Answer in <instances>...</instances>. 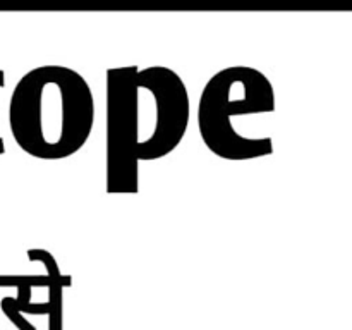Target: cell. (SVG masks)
<instances>
[{"mask_svg":"<svg viewBox=\"0 0 352 330\" xmlns=\"http://www.w3.org/2000/svg\"><path fill=\"white\" fill-rule=\"evenodd\" d=\"M95 117L91 86L67 65L31 69L10 95V134L24 153L38 160H64L81 151Z\"/></svg>","mask_w":352,"mask_h":330,"instance_id":"1","label":"cell"},{"mask_svg":"<svg viewBox=\"0 0 352 330\" xmlns=\"http://www.w3.org/2000/svg\"><path fill=\"white\" fill-rule=\"evenodd\" d=\"M275 110V89L260 69L232 65L206 81L196 109V124L205 146L222 160L248 162L274 153L272 138H248L234 127L239 116Z\"/></svg>","mask_w":352,"mask_h":330,"instance_id":"2","label":"cell"},{"mask_svg":"<svg viewBox=\"0 0 352 330\" xmlns=\"http://www.w3.org/2000/svg\"><path fill=\"white\" fill-rule=\"evenodd\" d=\"M138 65L107 71L105 188L109 195L140 191V88Z\"/></svg>","mask_w":352,"mask_h":330,"instance_id":"3","label":"cell"},{"mask_svg":"<svg viewBox=\"0 0 352 330\" xmlns=\"http://www.w3.org/2000/svg\"><path fill=\"white\" fill-rule=\"evenodd\" d=\"M138 88L146 91L153 102V127L138 150L141 162H155L177 150L191 120V100L181 76L165 65L138 69Z\"/></svg>","mask_w":352,"mask_h":330,"instance_id":"4","label":"cell"},{"mask_svg":"<svg viewBox=\"0 0 352 330\" xmlns=\"http://www.w3.org/2000/svg\"><path fill=\"white\" fill-rule=\"evenodd\" d=\"M26 254L28 260L40 261V263H43L45 270H47L48 306H50L48 330H62V292H64V287H71L72 277L62 274L54 254L50 251L43 250V248H31V250H28Z\"/></svg>","mask_w":352,"mask_h":330,"instance_id":"5","label":"cell"},{"mask_svg":"<svg viewBox=\"0 0 352 330\" xmlns=\"http://www.w3.org/2000/svg\"><path fill=\"white\" fill-rule=\"evenodd\" d=\"M0 308L6 313L7 318L19 330H34V327L24 316H21V313H28V315H48V311H50L48 302H31V285H21V287H17L16 298H10V296L2 298Z\"/></svg>","mask_w":352,"mask_h":330,"instance_id":"6","label":"cell"},{"mask_svg":"<svg viewBox=\"0 0 352 330\" xmlns=\"http://www.w3.org/2000/svg\"><path fill=\"white\" fill-rule=\"evenodd\" d=\"M21 285H40L47 287V275H0V287H21Z\"/></svg>","mask_w":352,"mask_h":330,"instance_id":"7","label":"cell"},{"mask_svg":"<svg viewBox=\"0 0 352 330\" xmlns=\"http://www.w3.org/2000/svg\"><path fill=\"white\" fill-rule=\"evenodd\" d=\"M6 86V72L0 69V88H3ZM6 153V143H3V140L0 138V155Z\"/></svg>","mask_w":352,"mask_h":330,"instance_id":"8","label":"cell"}]
</instances>
